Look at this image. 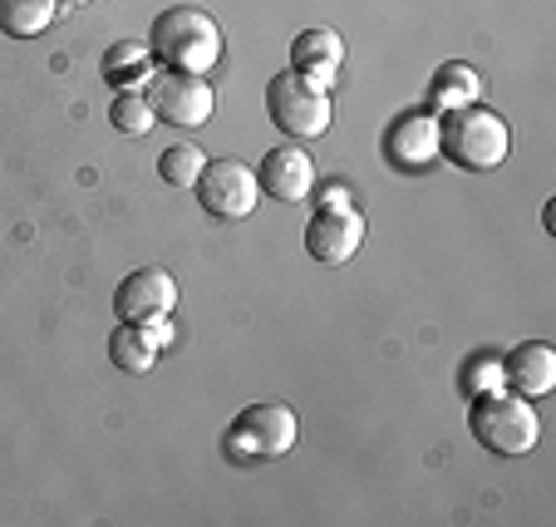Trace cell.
I'll list each match as a JSON object with an SVG mask.
<instances>
[{
    "instance_id": "obj_16",
    "label": "cell",
    "mask_w": 556,
    "mask_h": 527,
    "mask_svg": "<svg viewBox=\"0 0 556 527\" xmlns=\"http://www.w3.org/2000/svg\"><path fill=\"white\" fill-rule=\"evenodd\" d=\"M104 79L114 89H138L153 79V50L138 40H124V45H109L104 54Z\"/></svg>"
},
{
    "instance_id": "obj_18",
    "label": "cell",
    "mask_w": 556,
    "mask_h": 527,
    "mask_svg": "<svg viewBox=\"0 0 556 527\" xmlns=\"http://www.w3.org/2000/svg\"><path fill=\"white\" fill-rule=\"evenodd\" d=\"M202 168H207V153L192 143H173V148H163V159H157V178L168 183V188H192V183L202 178Z\"/></svg>"
},
{
    "instance_id": "obj_19",
    "label": "cell",
    "mask_w": 556,
    "mask_h": 527,
    "mask_svg": "<svg viewBox=\"0 0 556 527\" xmlns=\"http://www.w3.org/2000/svg\"><path fill=\"white\" fill-rule=\"evenodd\" d=\"M109 124H114L118 134H128V138H143L148 128L157 124V114H153V104H148L143 89H118L114 109H109Z\"/></svg>"
},
{
    "instance_id": "obj_2",
    "label": "cell",
    "mask_w": 556,
    "mask_h": 527,
    "mask_svg": "<svg viewBox=\"0 0 556 527\" xmlns=\"http://www.w3.org/2000/svg\"><path fill=\"white\" fill-rule=\"evenodd\" d=\"M439 153L468 173H493L513 153V128H507L503 114H493L483 104H458L439 124Z\"/></svg>"
},
{
    "instance_id": "obj_22",
    "label": "cell",
    "mask_w": 556,
    "mask_h": 527,
    "mask_svg": "<svg viewBox=\"0 0 556 527\" xmlns=\"http://www.w3.org/2000/svg\"><path fill=\"white\" fill-rule=\"evenodd\" d=\"M60 5H94V0H60Z\"/></svg>"
},
{
    "instance_id": "obj_7",
    "label": "cell",
    "mask_w": 556,
    "mask_h": 527,
    "mask_svg": "<svg viewBox=\"0 0 556 527\" xmlns=\"http://www.w3.org/2000/svg\"><path fill=\"white\" fill-rule=\"evenodd\" d=\"M202 198V208L222 222H242L256 212L262 202V183H256V168H247L242 159H212L202 168V178L192 183Z\"/></svg>"
},
{
    "instance_id": "obj_10",
    "label": "cell",
    "mask_w": 556,
    "mask_h": 527,
    "mask_svg": "<svg viewBox=\"0 0 556 527\" xmlns=\"http://www.w3.org/2000/svg\"><path fill=\"white\" fill-rule=\"evenodd\" d=\"M256 183H262V192L266 198H276V202H305L311 198V188H315V163H311L305 148L281 143V148H271V153L262 159Z\"/></svg>"
},
{
    "instance_id": "obj_5",
    "label": "cell",
    "mask_w": 556,
    "mask_h": 527,
    "mask_svg": "<svg viewBox=\"0 0 556 527\" xmlns=\"http://www.w3.org/2000/svg\"><path fill=\"white\" fill-rule=\"evenodd\" d=\"M266 114L291 138H320L330 128V118H336L330 114V89L301 79L295 70L276 74L271 85H266Z\"/></svg>"
},
{
    "instance_id": "obj_9",
    "label": "cell",
    "mask_w": 556,
    "mask_h": 527,
    "mask_svg": "<svg viewBox=\"0 0 556 527\" xmlns=\"http://www.w3.org/2000/svg\"><path fill=\"white\" fill-rule=\"evenodd\" d=\"M365 242V217L355 208H320L305 227V252L326 266H345Z\"/></svg>"
},
{
    "instance_id": "obj_13",
    "label": "cell",
    "mask_w": 556,
    "mask_h": 527,
    "mask_svg": "<svg viewBox=\"0 0 556 527\" xmlns=\"http://www.w3.org/2000/svg\"><path fill=\"white\" fill-rule=\"evenodd\" d=\"M384 153L394 163H404V168H429V163L439 159V118L424 114V109L404 114L400 124L384 134Z\"/></svg>"
},
{
    "instance_id": "obj_4",
    "label": "cell",
    "mask_w": 556,
    "mask_h": 527,
    "mask_svg": "<svg viewBox=\"0 0 556 527\" xmlns=\"http://www.w3.org/2000/svg\"><path fill=\"white\" fill-rule=\"evenodd\" d=\"M295 434H301V424H295L291 404H252V410H242L227 424L222 449H227V459H237V464H256V459L291 454Z\"/></svg>"
},
{
    "instance_id": "obj_14",
    "label": "cell",
    "mask_w": 556,
    "mask_h": 527,
    "mask_svg": "<svg viewBox=\"0 0 556 527\" xmlns=\"http://www.w3.org/2000/svg\"><path fill=\"white\" fill-rule=\"evenodd\" d=\"M109 360H114L118 369H128V375H148V369L157 365V340L148 336V326L118 321L114 336H109Z\"/></svg>"
},
{
    "instance_id": "obj_12",
    "label": "cell",
    "mask_w": 556,
    "mask_h": 527,
    "mask_svg": "<svg viewBox=\"0 0 556 527\" xmlns=\"http://www.w3.org/2000/svg\"><path fill=\"white\" fill-rule=\"evenodd\" d=\"M340 64H345V40H340L336 30H301L291 40V70L301 74V79H311V85L330 89Z\"/></svg>"
},
{
    "instance_id": "obj_1",
    "label": "cell",
    "mask_w": 556,
    "mask_h": 527,
    "mask_svg": "<svg viewBox=\"0 0 556 527\" xmlns=\"http://www.w3.org/2000/svg\"><path fill=\"white\" fill-rule=\"evenodd\" d=\"M153 64L178 74H212L222 60V25L198 5H168L148 30Z\"/></svg>"
},
{
    "instance_id": "obj_21",
    "label": "cell",
    "mask_w": 556,
    "mask_h": 527,
    "mask_svg": "<svg viewBox=\"0 0 556 527\" xmlns=\"http://www.w3.org/2000/svg\"><path fill=\"white\" fill-rule=\"evenodd\" d=\"M326 208H350V188H326Z\"/></svg>"
},
{
    "instance_id": "obj_15",
    "label": "cell",
    "mask_w": 556,
    "mask_h": 527,
    "mask_svg": "<svg viewBox=\"0 0 556 527\" xmlns=\"http://www.w3.org/2000/svg\"><path fill=\"white\" fill-rule=\"evenodd\" d=\"M60 15V0H0V30L11 40H35Z\"/></svg>"
},
{
    "instance_id": "obj_17",
    "label": "cell",
    "mask_w": 556,
    "mask_h": 527,
    "mask_svg": "<svg viewBox=\"0 0 556 527\" xmlns=\"http://www.w3.org/2000/svg\"><path fill=\"white\" fill-rule=\"evenodd\" d=\"M478 89H483V74L472 70V64H443L439 85H433V104L448 114V109H458V104H472Z\"/></svg>"
},
{
    "instance_id": "obj_20",
    "label": "cell",
    "mask_w": 556,
    "mask_h": 527,
    "mask_svg": "<svg viewBox=\"0 0 556 527\" xmlns=\"http://www.w3.org/2000/svg\"><path fill=\"white\" fill-rule=\"evenodd\" d=\"M468 385L478 394H483V390H503V360H478V365H468Z\"/></svg>"
},
{
    "instance_id": "obj_6",
    "label": "cell",
    "mask_w": 556,
    "mask_h": 527,
    "mask_svg": "<svg viewBox=\"0 0 556 527\" xmlns=\"http://www.w3.org/2000/svg\"><path fill=\"white\" fill-rule=\"evenodd\" d=\"M148 104L163 124H178V128H202L217 109V95H212L207 74H178V70H153L148 79Z\"/></svg>"
},
{
    "instance_id": "obj_8",
    "label": "cell",
    "mask_w": 556,
    "mask_h": 527,
    "mask_svg": "<svg viewBox=\"0 0 556 527\" xmlns=\"http://www.w3.org/2000/svg\"><path fill=\"white\" fill-rule=\"evenodd\" d=\"M173 311H178V281L168 266H138L114 291V316L128 326H153V321H168Z\"/></svg>"
},
{
    "instance_id": "obj_11",
    "label": "cell",
    "mask_w": 556,
    "mask_h": 527,
    "mask_svg": "<svg viewBox=\"0 0 556 527\" xmlns=\"http://www.w3.org/2000/svg\"><path fill=\"white\" fill-rule=\"evenodd\" d=\"M503 385L513 394H527V400H542V394L556 390V350L546 340H522L517 350L503 355Z\"/></svg>"
},
{
    "instance_id": "obj_3",
    "label": "cell",
    "mask_w": 556,
    "mask_h": 527,
    "mask_svg": "<svg viewBox=\"0 0 556 527\" xmlns=\"http://www.w3.org/2000/svg\"><path fill=\"white\" fill-rule=\"evenodd\" d=\"M468 429H472V439L497 459L532 454L536 439H542L536 404L527 400V394H513V390H483L478 394L472 410H468Z\"/></svg>"
}]
</instances>
